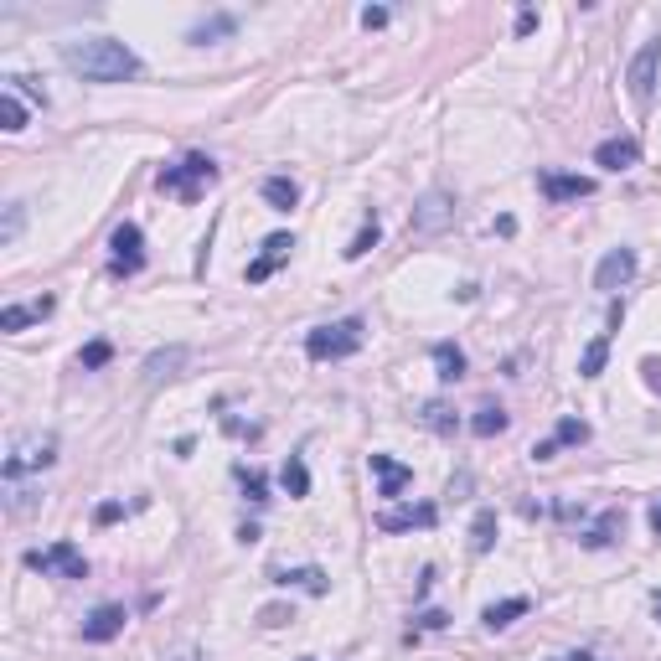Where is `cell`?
I'll use <instances>...</instances> for the list:
<instances>
[{
	"label": "cell",
	"mask_w": 661,
	"mask_h": 661,
	"mask_svg": "<svg viewBox=\"0 0 661 661\" xmlns=\"http://www.w3.org/2000/svg\"><path fill=\"white\" fill-rule=\"evenodd\" d=\"M58 58L83 83H129V78H140V58L114 36H67V42H58Z\"/></svg>",
	"instance_id": "6da1fadb"
},
{
	"label": "cell",
	"mask_w": 661,
	"mask_h": 661,
	"mask_svg": "<svg viewBox=\"0 0 661 661\" xmlns=\"http://www.w3.org/2000/svg\"><path fill=\"white\" fill-rule=\"evenodd\" d=\"M362 341H367V321H362V315H346V321H330V326L310 330V336H305V357H310V362L357 357Z\"/></svg>",
	"instance_id": "7a4b0ae2"
},
{
	"label": "cell",
	"mask_w": 661,
	"mask_h": 661,
	"mask_svg": "<svg viewBox=\"0 0 661 661\" xmlns=\"http://www.w3.org/2000/svg\"><path fill=\"white\" fill-rule=\"evenodd\" d=\"M217 181V160L202 151L181 155L176 166H160V176H155V186L166 191V197H181V202H197L202 197V186H212Z\"/></svg>",
	"instance_id": "3957f363"
},
{
	"label": "cell",
	"mask_w": 661,
	"mask_h": 661,
	"mask_svg": "<svg viewBox=\"0 0 661 661\" xmlns=\"http://www.w3.org/2000/svg\"><path fill=\"white\" fill-rule=\"evenodd\" d=\"M58 460V434H16L11 439V450L0 460V476L5 481H21L31 470H47Z\"/></svg>",
	"instance_id": "277c9868"
},
{
	"label": "cell",
	"mask_w": 661,
	"mask_h": 661,
	"mask_svg": "<svg viewBox=\"0 0 661 661\" xmlns=\"http://www.w3.org/2000/svg\"><path fill=\"white\" fill-rule=\"evenodd\" d=\"M27 569H36V573H67V579H89V558H83L73 542L62 538V542H52V548H31V553H27Z\"/></svg>",
	"instance_id": "5b68a950"
},
{
	"label": "cell",
	"mask_w": 661,
	"mask_h": 661,
	"mask_svg": "<svg viewBox=\"0 0 661 661\" xmlns=\"http://www.w3.org/2000/svg\"><path fill=\"white\" fill-rule=\"evenodd\" d=\"M445 228H455V197L450 191H424L414 217H408V233L434 238V233H445Z\"/></svg>",
	"instance_id": "8992f818"
},
{
	"label": "cell",
	"mask_w": 661,
	"mask_h": 661,
	"mask_svg": "<svg viewBox=\"0 0 661 661\" xmlns=\"http://www.w3.org/2000/svg\"><path fill=\"white\" fill-rule=\"evenodd\" d=\"M109 274H120V279H129V274L145 269V233L135 228V222H120L114 228V238H109Z\"/></svg>",
	"instance_id": "52a82bcc"
},
{
	"label": "cell",
	"mask_w": 661,
	"mask_h": 661,
	"mask_svg": "<svg viewBox=\"0 0 661 661\" xmlns=\"http://www.w3.org/2000/svg\"><path fill=\"white\" fill-rule=\"evenodd\" d=\"M657 73H661V36H657V42H646V47L631 58V67H626L631 98L641 104V109H646V104H651V93H657Z\"/></svg>",
	"instance_id": "ba28073f"
},
{
	"label": "cell",
	"mask_w": 661,
	"mask_h": 661,
	"mask_svg": "<svg viewBox=\"0 0 661 661\" xmlns=\"http://www.w3.org/2000/svg\"><path fill=\"white\" fill-rule=\"evenodd\" d=\"M635 248H610L600 259V269H595V290H604V295H615V290H626L635 279Z\"/></svg>",
	"instance_id": "9c48e42d"
},
{
	"label": "cell",
	"mask_w": 661,
	"mask_h": 661,
	"mask_svg": "<svg viewBox=\"0 0 661 661\" xmlns=\"http://www.w3.org/2000/svg\"><path fill=\"white\" fill-rule=\"evenodd\" d=\"M367 470L377 476V496H383V502H398V496L414 486V470H408V465H398L393 455H367Z\"/></svg>",
	"instance_id": "30bf717a"
},
{
	"label": "cell",
	"mask_w": 661,
	"mask_h": 661,
	"mask_svg": "<svg viewBox=\"0 0 661 661\" xmlns=\"http://www.w3.org/2000/svg\"><path fill=\"white\" fill-rule=\"evenodd\" d=\"M538 191L548 202H579V197H595V176H564V171H542Z\"/></svg>",
	"instance_id": "8fae6325"
},
{
	"label": "cell",
	"mask_w": 661,
	"mask_h": 661,
	"mask_svg": "<svg viewBox=\"0 0 661 661\" xmlns=\"http://www.w3.org/2000/svg\"><path fill=\"white\" fill-rule=\"evenodd\" d=\"M290 248H295V238H290V233H269V238H264V253L243 269V279H248V284H264V279H269V274L290 259Z\"/></svg>",
	"instance_id": "7c38bea8"
},
{
	"label": "cell",
	"mask_w": 661,
	"mask_h": 661,
	"mask_svg": "<svg viewBox=\"0 0 661 661\" xmlns=\"http://www.w3.org/2000/svg\"><path fill=\"white\" fill-rule=\"evenodd\" d=\"M595 166H604V171H631V166H641V140H635V135H615V140L595 145Z\"/></svg>",
	"instance_id": "4fadbf2b"
},
{
	"label": "cell",
	"mask_w": 661,
	"mask_h": 661,
	"mask_svg": "<svg viewBox=\"0 0 661 661\" xmlns=\"http://www.w3.org/2000/svg\"><path fill=\"white\" fill-rule=\"evenodd\" d=\"M124 620H129L124 604H98L89 620H83V641H89V646H104V641H114V635L124 631Z\"/></svg>",
	"instance_id": "5bb4252c"
},
{
	"label": "cell",
	"mask_w": 661,
	"mask_h": 661,
	"mask_svg": "<svg viewBox=\"0 0 661 661\" xmlns=\"http://www.w3.org/2000/svg\"><path fill=\"white\" fill-rule=\"evenodd\" d=\"M434 522H439V507H429V502L424 507H393L377 517L383 533H408V527H434Z\"/></svg>",
	"instance_id": "9a60e30c"
},
{
	"label": "cell",
	"mask_w": 661,
	"mask_h": 661,
	"mask_svg": "<svg viewBox=\"0 0 661 661\" xmlns=\"http://www.w3.org/2000/svg\"><path fill=\"white\" fill-rule=\"evenodd\" d=\"M58 300L52 295H42V300H27V305H5L0 310V330H27L31 321H42V315H52Z\"/></svg>",
	"instance_id": "2e32d148"
},
{
	"label": "cell",
	"mask_w": 661,
	"mask_h": 661,
	"mask_svg": "<svg viewBox=\"0 0 661 661\" xmlns=\"http://www.w3.org/2000/svg\"><path fill=\"white\" fill-rule=\"evenodd\" d=\"M186 357H191V352H186V346H166V352H151V357H145V383H166V377H176L181 367H186Z\"/></svg>",
	"instance_id": "e0dca14e"
},
{
	"label": "cell",
	"mask_w": 661,
	"mask_h": 661,
	"mask_svg": "<svg viewBox=\"0 0 661 661\" xmlns=\"http://www.w3.org/2000/svg\"><path fill=\"white\" fill-rule=\"evenodd\" d=\"M233 31H238V16L217 11V16H207V21H197V27L186 31V42H191V47H207V42H222V36H233Z\"/></svg>",
	"instance_id": "ac0fdd59"
},
{
	"label": "cell",
	"mask_w": 661,
	"mask_h": 661,
	"mask_svg": "<svg viewBox=\"0 0 661 661\" xmlns=\"http://www.w3.org/2000/svg\"><path fill=\"white\" fill-rule=\"evenodd\" d=\"M527 610H533V600H522V595H517V600H502V604H486L481 626H486V631H507L511 620H522Z\"/></svg>",
	"instance_id": "d6986e66"
},
{
	"label": "cell",
	"mask_w": 661,
	"mask_h": 661,
	"mask_svg": "<svg viewBox=\"0 0 661 661\" xmlns=\"http://www.w3.org/2000/svg\"><path fill=\"white\" fill-rule=\"evenodd\" d=\"M419 424H424V429H434V434H455V429H460V414H455L445 398H429V403L419 408Z\"/></svg>",
	"instance_id": "ffe728a7"
},
{
	"label": "cell",
	"mask_w": 661,
	"mask_h": 661,
	"mask_svg": "<svg viewBox=\"0 0 661 661\" xmlns=\"http://www.w3.org/2000/svg\"><path fill=\"white\" fill-rule=\"evenodd\" d=\"M264 202H269L274 212H295L300 207V186H295L290 176H269L264 181Z\"/></svg>",
	"instance_id": "44dd1931"
},
{
	"label": "cell",
	"mask_w": 661,
	"mask_h": 661,
	"mask_svg": "<svg viewBox=\"0 0 661 661\" xmlns=\"http://www.w3.org/2000/svg\"><path fill=\"white\" fill-rule=\"evenodd\" d=\"M434 367H439L445 383H460V377H465V352H460L455 341H439V346H434Z\"/></svg>",
	"instance_id": "7402d4cb"
},
{
	"label": "cell",
	"mask_w": 661,
	"mask_h": 661,
	"mask_svg": "<svg viewBox=\"0 0 661 661\" xmlns=\"http://www.w3.org/2000/svg\"><path fill=\"white\" fill-rule=\"evenodd\" d=\"M274 584H279V589L300 584V589H310V595H326V573H321V569H279V573H274Z\"/></svg>",
	"instance_id": "603a6c76"
},
{
	"label": "cell",
	"mask_w": 661,
	"mask_h": 661,
	"mask_svg": "<svg viewBox=\"0 0 661 661\" xmlns=\"http://www.w3.org/2000/svg\"><path fill=\"white\" fill-rule=\"evenodd\" d=\"M507 429V408L502 403H486V408H476V419H470V434H481V439H496Z\"/></svg>",
	"instance_id": "cb8c5ba5"
},
{
	"label": "cell",
	"mask_w": 661,
	"mask_h": 661,
	"mask_svg": "<svg viewBox=\"0 0 661 661\" xmlns=\"http://www.w3.org/2000/svg\"><path fill=\"white\" fill-rule=\"evenodd\" d=\"M470 548H476V553H491V548H496V511L491 507L476 511V522H470Z\"/></svg>",
	"instance_id": "d4e9b609"
},
{
	"label": "cell",
	"mask_w": 661,
	"mask_h": 661,
	"mask_svg": "<svg viewBox=\"0 0 661 661\" xmlns=\"http://www.w3.org/2000/svg\"><path fill=\"white\" fill-rule=\"evenodd\" d=\"M604 362H610V336H595V341L584 346V357H579V377H600Z\"/></svg>",
	"instance_id": "484cf974"
},
{
	"label": "cell",
	"mask_w": 661,
	"mask_h": 661,
	"mask_svg": "<svg viewBox=\"0 0 661 661\" xmlns=\"http://www.w3.org/2000/svg\"><path fill=\"white\" fill-rule=\"evenodd\" d=\"M377 238H383V222H377V217H367V222H362V233L346 243V259H352V264H357V259H367V253L377 248Z\"/></svg>",
	"instance_id": "4316f807"
},
{
	"label": "cell",
	"mask_w": 661,
	"mask_h": 661,
	"mask_svg": "<svg viewBox=\"0 0 661 661\" xmlns=\"http://www.w3.org/2000/svg\"><path fill=\"white\" fill-rule=\"evenodd\" d=\"M279 481H284V491H290V496H310V470H305L300 455H290V460H284Z\"/></svg>",
	"instance_id": "83f0119b"
},
{
	"label": "cell",
	"mask_w": 661,
	"mask_h": 661,
	"mask_svg": "<svg viewBox=\"0 0 661 661\" xmlns=\"http://www.w3.org/2000/svg\"><path fill=\"white\" fill-rule=\"evenodd\" d=\"M0 120H5V129L16 135V129H27V104H21V93L5 89L0 93Z\"/></svg>",
	"instance_id": "f1b7e54d"
},
{
	"label": "cell",
	"mask_w": 661,
	"mask_h": 661,
	"mask_svg": "<svg viewBox=\"0 0 661 661\" xmlns=\"http://www.w3.org/2000/svg\"><path fill=\"white\" fill-rule=\"evenodd\" d=\"M615 533H620V511H604L600 527H595V533H584V548H610V542H615Z\"/></svg>",
	"instance_id": "f546056e"
},
{
	"label": "cell",
	"mask_w": 661,
	"mask_h": 661,
	"mask_svg": "<svg viewBox=\"0 0 661 661\" xmlns=\"http://www.w3.org/2000/svg\"><path fill=\"white\" fill-rule=\"evenodd\" d=\"M109 362H114V346H109V341H89V346L78 352V367H83V372H98V367H109Z\"/></svg>",
	"instance_id": "4dcf8cb0"
},
{
	"label": "cell",
	"mask_w": 661,
	"mask_h": 661,
	"mask_svg": "<svg viewBox=\"0 0 661 661\" xmlns=\"http://www.w3.org/2000/svg\"><path fill=\"white\" fill-rule=\"evenodd\" d=\"M238 486H243V496H248L253 507H264V502H269V486H264V476H259V470L238 465Z\"/></svg>",
	"instance_id": "1f68e13d"
},
{
	"label": "cell",
	"mask_w": 661,
	"mask_h": 661,
	"mask_svg": "<svg viewBox=\"0 0 661 661\" xmlns=\"http://www.w3.org/2000/svg\"><path fill=\"white\" fill-rule=\"evenodd\" d=\"M21 228H27V202H11V207H5V222H0V243H16Z\"/></svg>",
	"instance_id": "d6a6232c"
},
{
	"label": "cell",
	"mask_w": 661,
	"mask_h": 661,
	"mask_svg": "<svg viewBox=\"0 0 661 661\" xmlns=\"http://www.w3.org/2000/svg\"><path fill=\"white\" fill-rule=\"evenodd\" d=\"M553 439H558V450H564V445H584V439H589V424L584 419H558Z\"/></svg>",
	"instance_id": "836d02e7"
},
{
	"label": "cell",
	"mask_w": 661,
	"mask_h": 661,
	"mask_svg": "<svg viewBox=\"0 0 661 661\" xmlns=\"http://www.w3.org/2000/svg\"><path fill=\"white\" fill-rule=\"evenodd\" d=\"M284 620H295V610H284V604H269V610H259V626H284Z\"/></svg>",
	"instance_id": "e575fe53"
},
{
	"label": "cell",
	"mask_w": 661,
	"mask_h": 661,
	"mask_svg": "<svg viewBox=\"0 0 661 661\" xmlns=\"http://www.w3.org/2000/svg\"><path fill=\"white\" fill-rule=\"evenodd\" d=\"M120 517H124V507H120V502H104V507L93 511V522H98V527H114Z\"/></svg>",
	"instance_id": "d590c367"
},
{
	"label": "cell",
	"mask_w": 661,
	"mask_h": 661,
	"mask_svg": "<svg viewBox=\"0 0 661 661\" xmlns=\"http://www.w3.org/2000/svg\"><path fill=\"white\" fill-rule=\"evenodd\" d=\"M362 27H367V31L388 27V5H367V11H362Z\"/></svg>",
	"instance_id": "8d00e7d4"
},
{
	"label": "cell",
	"mask_w": 661,
	"mask_h": 661,
	"mask_svg": "<svg viewBox=\"0 0 661 661\" xmlns=\"http://www.w3.org/2000/svg\"><path fill=\"white\" fill-rule=\"evenodd\" d=\"M641 372H646V388L661 393V357H646V362H641Z\"/></svg>",
	"instance_id": "74e56055"
},
{
	"label": "cell",
	"mask_w": 661,
	"mask_h": 661,
	"mask_svg": "<svg viewBox=\"0 0 661 661\" xmlns=\"http://www.w3.org/2000/svg\"><path fill=\"white\" fill-rule=\"evenodd\" d=\"M419 626H424V631H445V626H450V615H445V610H424Z\"/></svg>",
	"instance_id": "f35d334b"
},
{
	"label": "cell",
	"mask_w": 661,
	"mask_h": 661,
	"mask_svg": "<svg viewBox=\"0 0 661 661\" xmlns=\"http://www.w3.org/2000/svg\"><path fill=\"white\" fill-rule=\"evenodd\" d=\"M533 27H538V11H533V5H522V11H517V36H527Z\"/></svg>",
	"instance_id": "ab89813d"
},
{
	"label": "cell",
	"mask_w": 661,
	"mask_h": 661,
	"mask_svg": "<svg viewBox=\"0 0 661 661\" xmlns=\"http://www.w3.org/2000/svg\"><path fill=\"white\" fill-rule=\"evenodd\" d=\"M553 455H558V439H538L533 445V460H553Z\"/></svg>",
	"instance_id": "60d3db41"
},
{
	"label": "cell",
	"mask_w": 661,
	"mask_h": 661,
	"mask_svg": "<svg viewBox=\"0 0 661 661\" xmlns=\"http://www.w3.org/2000/svg\"><path fill=\"white\" fill-rule=\"evenodd\" d=\"M646 522H651V533H657V538H661V502H657V507H651V517H646Z\"/></svg>",
	"instance_id": "b9f144b4"
},
{
	"label": "cell",
	"mask_w": 661,
	"mask_h": 661,
	"mask_svg": "<svg viewBox=\"0 0 661 661\" xmlns=\"http://www.w3.org/2000/svg\"><path fill=\"white\" fill-rule=\"evenodd\" d=\"M651 615H657V620H661V589H657V595H651Z\"/></svg>",
	"instance_id": "7bdbcfd3"
},
{
	"label": "cell",
	"mask_w": 661,
	"mask_h": 661,
	"mask_svg": "<svg viewBox=\"0 0 661 661\" xmlns=\"http://www.w3.org/2000/svg\"><path fill=\"white\" fill-rule=\"evenodd\" d=\"M564 661H595V657H589V651H573V657H564Z\"/></svg>",
	"instance_id": "ee69618b"
}]
</instances>
